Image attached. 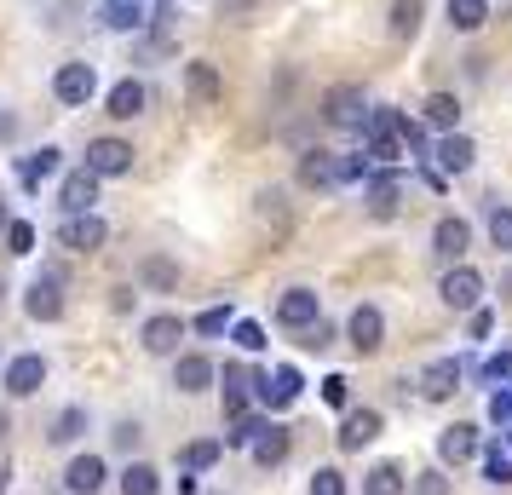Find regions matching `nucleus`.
<instances>
[{
  "instance_id": "f257e3e1",
  "label": "nucleus",
  "mask_w": 512,
  "mask_h": 495,
  "mask_svg": "<svg viewBox=\"0 0 512 495\" xmlns=\"http://www.w3.org/2000/svg\"><path fill=\"white\" fill-rule=\"evenodd\" d=\"M374 162L357 156H334V150H305L300 156V185L305 190H346V185H369Z\"/></svg>"
},
{
  "instance_id": "f03ea898",
  "label": "nucleus",
  "mask_w": 512,
  "mask_h": 495,
  "mask_svg": "<svg viewBox=\"0 0 512 495\" xmlns=\"http://www.w3.org/2000/svg\"><path fill=\"white\" fill-rule=\"evenodd\" d=\"M363 156H369L374 167H397L403 156H409V144H403V116L397 110H374L369 127H363Z\"/></svg>"
},
{
  "instance_id": "7ed1b4c3",
  "label": "nucleus",
  "mask_w": 512,
  "mask_h": 495,
  "mask_svg": "<svg viewBox=\"0 0 512 495\" xmlns=\"http://www.w3.org/2000/svg\"><path fill=\"white\" fill-rule=\"evenodd\" d=\"M369 116H374V104H369V93H363L357 81H334V87L323 93V121L328 127H340V133H363Z\"/></svg>"
},
{
  "instance_id": "20e7f679",
  "label": "nucleus",
  "mask_w": 512,
  "mask_h": 495,
  "mask_svg": "<svg viewBox=\"0 0 512 495\" xmlns=\"http://www.w3.org/2000/svg\"><path fill=\"white\" fill-rule=\"evenodd\" d=\"M438 300L449 311H466V317H472V311L484 306V271H478V265H449L443 283H438Z\"/></svg>"
},
{
  "instance_id": "39448f33",
  "label": "nucleus",
  "mask_w": 512,
  "mask_h": 495,
  "mask_svg": "<svg viewBox=\"0 0 512 495\" xmlns=\"http://www.w3.org/2000/svg\"><path fill=\"white\" fill-rule=\"evenodd\" d=\"M24 317L29 323H58V317H64V271H58V265H47V271L29 283Z\"/></svg>"
},
{
  "instance_id": "423d86ee",
  "label": "nucleus",
  "mask_w": 512,
  "mask_h": 495,
  "mask_svg": "<svg viewBox=\"0 0 512 495\" xmlns=\"http://www.w3.org/2000/svg\"><path fill=\"white\" fill-rule=\"evenodd\" d=\"M0 386H6V398H35V392L47 386V357H41V352L6 357V369H0Z\"/></svg>"
},
{
  "instance_id": "0eeeda50",
  "label": "nucleus",
  "mask_w": 512,
  "mask_h": 495,
  "mask_svg": "<svg viewBox=\"0 0 512 495\" xmlns=\"http://www.w3.org/2000/svg\"><path fill=\"white\" fill-rule=\"evenodd\" d=\"M110 242V225L98 219V213H64V225H58V248H70V254H98Z\"/></svg>"
},
{
  "instance_id": "6e6552de",
  "label": "nucleus",
  "mask_w": 512,
  "mask_h": 495,
  "mask_svg": "<svg viewBox=\"0 0 512 495\" xmlns=\"http://www.w3.org/2000/svg\"><path fill=\"white\" fill-rule=\"evenodd\" d=\"M52 93H58V104H70V110H87L98 93V70L93 64H58V75H52Z\"/></svg>"
},
{
  "instance_id": "1a4fd4ad",
  "label": "nucleus",
  "mask_w": 512,
  "mask_h": 495,
  "mask_svg": "<svg viewBox=\"0 0 512 495\" xmlns=\"http://www.w3.org/2000/svg\"><path fill=\"white\" fill-rule=\"evenodd\" d=\"M346 340H351V352L357 357H374L380 346H386V317H380V306H351V317H346Z\"/></svg>"
},
{
  "instance_id": "9d476101",
  "label": "nucleus",
  "mask_w": 512,
  "mask_h": 495,
  "mask_svg": "<svg viewBox=\"0 0 512 495\" xmlns=\"http://www.w3.org/2000/svg\"><path fill=\"white\" fill-rule=\"evenodd\" d=\"M277 323L294 329V334H305L311 323H323V294H317V288H288L277 300Z\"/></svg>"
},
{
  "instance_id": "9b49d317",
  "label": "nucleus",
  "mask_w": 512,
  "mask_h": 495,
  "mask_svg": "<svg viewBox=\"0 0 512 495\" xmlns=\"http://www.w3.org/2000/svg\"><path fill=\"white\" fill-rule=\"evenodd\" d=\"M466 248H472V225H466L461 213H443L438 225H432V254L449 265H466Z\"/></svg>"
},
{
  "instance_id": "f8f14e48",
  "label": "nucleus",
  "mask_w": 512,
  "mask_h": 495,
  "mask_svg": "<svg viewBox=\"0 0 512 495\" xmlns=\"http://www.w3.org/2000/svg\"><path fill=\"white\" fill-rule=\"evenodd\" d=\"M87 167H93L98 179H121V173H133V144L104 133V139L87 144Z\"/></svg>"
},
{
  "instance_id": "ddd939ff",
  "label": "nucleus",
  "mask_w": 512,
  "mask_h": 495,
  "mask_svg": "<svg viewBox=\"0 0 512 495\" xmlns=\"http://www.w3.org/2000/svg\"><path fill=\"white\" fill-rule=\"evenodd\" d=\"M185 317H173V311H162V317H150L139 329V340H144V352L150 357H179V340H185Z\"/></svg>"
},
{
  "instance_id": "4468645a",
  "label": "nucleus",
  "mask_w": 512,
  "mask_h": 495,
  "mask_svg": "<svg viewBox=\"0 0 512 495\" xmlns=\"http://www.w3.org/2000/svg\"><path fill=\"white\" fill-rule=\"evenodd\" d=\"M93 202H98V173L81 162L75 173H64V185H58V208L64 213H93Z\"/></svg>"
},
{
  "instance_id": "2eb2a0df",
  "label": "nucleus",
  "mask_w": 512,
  "mask_h": 495,
  "mask_svg": "<svg viewBox=\"0 0 512 495\" xmlns=\"http://www.w3.org/2000/svg\"><path fill=\"white\" fill-rule=\"evenodd\" d=\"M213 380H219V369H213V357H202V352H179V357H173V386H179L185 398H196V392H208Z\"/></svg>"
},
{
  "instance_id": "dca6fc26",
  "label": "nucleus",
  "mask_w": 512,
  "mask_h": 495,
  "mask_svg": "<svg viewBox=\"0 0 512 495\" xmlns=\"http://www.w3.org/2000/svg\"><path fill=\"white\" fill-rule=\"evenodd\" d=\"M300 369H294V363H277V369H271V375H259V403H265V409H288V403L300 398Z\"/></svg>"
},
{
  "instance_id": "f3484780",
  "label": "nucleus",
  "mask_w": 512,
  "mask_h": 495,
  "mask_svg": "<svg viewBox=\"0 0 512 495\" xmlns=\"http://www.w3.org/2000/svg\"><path fill=\"white\" fill-rule=\"evenodd\" d=\"M455 392H461V363H455V357H438V363H426V369H420V398L449 403Z\"/></svg>"
},
{
  "instance_id": "a211bd4d",
  "label": "nucleus",
  "mask_w": 512,
  "mask_h": 495,
  "mask_svg": "<svg viewBox=\"0 0 512 495\" xmlns=\"http://www.w3.org/2000/svg\"><path fill=\"white\" fill-rule=\"evenodd\" d=\"M363 196H369V208L380 213V219H392L397 202H403V173H397V167H374L369 185H363Z\"/></svg>"
},
{
  "instance_id": "6ab92c4d",
  "label": "nucleus",
  "mask_w": 512,
  "mask_h": 495,
  "mask_svg": "<svg viewBox=\"0 0 512 495\" xmlns=\"http://www.w3.org/2000/svg\"><path fill=\"white\" fill-rule=\"evenodd\" d=\"M288 449H294V438H288V426L282 421H265V432H259L254 444H248V455H254V467L259 472H271L288 461Z\"/></svg>"
},
{
  "instance_id": "aec40b11",
  "label": "nucleus",
  "mask_w": 512,
  "mask_h": 495,
  "mask_svg": "<svg viewBox=\"0 0 512 495\" xmlns=\"http://www.w3.org/2000/svg\"><path fill=\"white\" fill-rule=\"evenodd\" d=\"M472 455H478V426L455 421V426H443L438 432V461L443 467H466Z\"/></svg>"
},
{
  "instance_id": "412c9836",
  "label": "nucleus",
  "mask_w": 512,
  "mask_h": 495,
  "mask_svg": "<svg viewBox=\"0 0 512 495\" xmlns=\"http://www.w3.org/2000/svg\"><path fill=\"white\" fill-rule=\"evenodd\" d=\"M104 478H110V472H104V455H75L70 467H64V490L70 495H98Z\"/></svg>"
},
{
  "instance_id": "4be33fe9",
  "label": "nucleus",
  "mask_w": 512,
  "mask_h": 495,
  "mask_svg": "<svg viewBox=\"0 0 512 495\" xmlns=\"http://www.w3.org/2000/svg\"><path fill=\"white\" fill-rule=\"evenodd\" d=\"M432 156H438L443 173H472V162H478V144L466 139V133H443V139L432 144Z\"/></svg>"
},
{
  "instance_id": "5701e85b",
  "label": "nucleus",
  "mask_w": 512,
  "mask_h": 495,
  "mask_svg": "<svg viewBox=\"0 0 512 495\" xmlns=\"http://www.w3.org/2000/svg\"><path fill=\"white\" fill-rule=\"evenodd\" d=\"M380 438V409H351L346 421H340V449L346 455H357L363 444H374Z\"/></svg>"
},
{
  "instance_id": "b1692460",
  "label": "nucleus",
  "mask_w": 512,
  "mask_h": 495,
  "mask_svg": "<svg viewBox=\"0 0 512 495\" xmlns=\"http://www.w3.org/2000/svg\"><path fill=\"white\" fill-rule=\"evenodd\" d=\"M254 219H259V225H265L271 236H288V225H294V213H288V196H282L277 185L259 190V196H254Z\"/></svg>"
},
{
  "instance_id": "393cba45",
  "label": "nucleus",
  "mask_w": 512,
  "mask_h": 495,
  "mask_svg": "<svg viewBox=\"0 0 512 495\" xmlns=\"http://www.w3.org/2000/svg\"><path fill=\"white\" fill-rule=\"evenodd\" d=\"M144 81H133V75H127V81H116V87H110V98H104V116H116V121H133L144 110Z\"/></svg>"
},
{
  "instance_id": "a878e982",
  "label": "nucleus",
  "mask_w": 512,
  "mask_h": 495,
  "mask_svg": "<svg viewBox=\"0 0 512 495\" xmlns=\"http://www.w3.org/2000/svg\"><path fill=\"white\" fill-rule=\"evenodd\" d=\"M58 167H64V150H35V156H24V162H18V185L24 190H41L52 179V173H58Z\"/></svg>"
},
{
  "instance_id": "bb28decb",
  "label": "nucleus",
  "mask_w": 512,
  "mask_h": 495,
  "mask_svg": "<svg viewBox=\"0 0 512 495\" xmlns=\"http://www.w3.org/2000/svg\"><path fill=\"white\" fill-rule=\"evenodd\" d=\"M185 93L196 98V104H219V98H225V81H219V70H213V64H202V58H196V64H185Z\"/></svg>"
},
{
  "instance_id": "cd10ccee",
  "label": "nucleus",
  "mask_w": 512,
  "mask_h": 495,
  "mask_svg": "<svg viewBox=\"0 0 512 495\" xmlns=\"http://www.w3.org/2000/svg\"><path fill=\"white\" fill-rule=\"evenodd\" d=\"M139 283L150 288V294H179V260H167V254H150V260L139 265Z\"/></svg>"
},
{
  "instance_id": "c85d7f7f",
  "label": "nucleus",
  "mask_w": 512,
  "mask_h": 495,
  "mask_svg": "<svg viewBox=\"0 0 512 495\" xmlns=\"http://www.w3.org/2000/svg\"><path fill=\"white\" fill-rule=\"evenodd\" d=\"M150 18H156V12L139 6V0H104V24H110V29H133V35H139Z\"/></svg>"
},
{
  "instance_id": "c756f323",
  "label": "nucleus",
  "mask_w": 512,
  "mask_h": 495,
  "mask_svg": "<svg viewBox=\"0 0 512 495\" xmlns=\"http://www.w3.org/2000/svg\"><path fill=\"white\" fill-rule=\"evenodd\" d=\"M403 490H409V478H403L397 461H380V467L363 472V495H403Z\"/></svg>"
},
{
  "instance_id": "7c9ffc66",
  "label": "nucleus",
  "mask_w": 512,
  "mask_h": 495,
  "mask_svg": "<svg viewBox=\"0 0 512 495\" xmlns=\"http://www.w3.org/2000/svg\"><path fill=\"white\" fill-rule=\"evenodd\" d=\"M121 495H162V472L150 461H127L121 467Z\"/></svg>"
},
{
  "instance_id": "2f4dec72",
  "label": "nucleus",
  "mask_w": 512,
  "mask_h": 495,
  "mask_svg": "<svg viewBox=\"0 0 512 495\" xmlns=\"http://www.w3.org/2000/svg\"><path fill=\"white\" fill-rule=\"evenodd\" d=\"M484 24H489V0H449V29L478 35Z\"/></svg>"
},
{
  "instance_id": "473e14b6",
  "label": "nucleus",
  "mask_w": 512,
  "mask_h": 495,
  "mask_svg": "<svg viewBox=\"0 0 512 495\" xmlns=\"http://www.w3.org/2000/svg\"><path fill=\"white\" fill-rule=\"evenodd\" d=\"M484 478L489 484H512V432H501V438L484 449Z\"/></svg>"
},
{
  "instance_id": "72a5a7b5",
  "label": "nucleus",
  "mask_w": 512,
  "mask_h": 495,
  "mask_svg": "<svg viewBox=\"0 0 512 495\" xmlns=\"http://www.w3.org/2000/svg\"><path fill=\"white\" fill-rule=\"evenodd\" d=\"M420 12H426L420 0H392V12H386V29H392L397 41H415V35H420Z\"/></svg>"
},
{
  "instance_id": "f704fd0d",
  "label": "nucleus",
  "mask_w": 512,
  "mask_h": 495,
  "mask_svg": "<svg viewBox=\"0 0 512 495\" xmlns=\"http://www.w3.org/2000/svg\"><path fill=\"white\" fill-rule=\"evenodd\" d=\"M484 225H489V242H495L501 254H512V208L501 202V196L484 208Z\"/></svg>"
},
{
  "instance_id": "c9c22d12",
  "label": "nucleus",
  "mask_w": 512,
  "mask_h": 495,
  "mask_svg": "<svg viewBox=\"0 0 512 495\" xmlns=\"http://www.w3.org/2000/svg\"><path fill=\"white\" fill-rule=\"evenodd\" d=\"M426 121L443 127V133H455V127H461V98L455 93H432L426 98Z\"/></svg>"
},
{
  "instance_id": "e433bc0d",
  "label": "nucleus",
  "mask_w": 512,
  "mask_h": 495,
  "mask_svg": "<svg viewBox=\"0 0 512 495\" xmlns=\"http://www.w3.org/2000/svg\"><path fill=\"white\" fill-rule=\"evenodd\" d=\"M81 432H87V409H81V403H70V409H64V415H58V421H52V444H75V438H81Z\"/></svg>"
},
{
  "instance_id": "4c0bfd02",
  "label": "nucleus",
  "mask_w": 512,
  "mask_h": 495,
  "mask_svg": "<svg viewBox=\"0 0 512 495\" xmlns=\"http://www.w3.org/2000/svg\"><path fill=\"white\" fill-rule=\"evenodd\" d=\"M231 340L242 346V352L254 357V352H265L271 340H265V323H254V317H236V329H231Z\"/></svg>"
},
{
  "instance_id": "58836bf2",
  "label": "nucleus",
  "mask_w": 512,
  "mask_h": 495,
  "mask_svg": "<svg viewBox=\"0 0 512 495\" xmlns=\"http://www.w3.org/2000/svg\"><path fill=\"white\" fill-rule=\"evenodd\" d=\"M219 455H225V444H219V438H196V444L185 449V467H190V472H208Z\"/></svg>"
},
{
  "instance_id": "ea45409f",
  "label": "nucleus",
  "mask_w": 512,
  "mask_h": 495,
  "mask_svg": "<svg viewBox=\"0 0 512 495\" xmlns=\"http://www.w3.org/2000/svg\"><path fill=\"white\" fill-rule=\"evenodd\" d=\"M265 432V415H242V421H231V432H225V449H248Z\"/></svg>"
},
{
  "instance_id": "a19ab883",
  "label": "nucleus",
  "mask_w": 512,
  "mask_h": 495,
  "mask_svg": "<svg viewBox=\"0 0 512 495\" xmlns=\"http://www.w3.org/2000/svg\"><path fill=\"white\" fill-rule=\"evenodd\" d=\"M489 421L501 426V432H512V380H501V386L489 392Z\"/></svg>"
},
{
  "instance_id": "79ce46f5",
  "label": "nucleus",
  "mask_w": 512,
  "mask_h": 495,
  "mask_svg": "<svg viewBox=\"0 0 512 495\" xmlns=\"http://www.w3.org/2000/svg\"><path fill=\"white\" fill-rule=\"evenodd\" d=\"M190 329H196V334H225V329H236V311L231 306H208Z\"/></svg>"
},
{
  "instance_id": "37998d69",
  "label": "nucleus",
  "mask_w": 512,
  "mask_h": 495,
  "mask_svg": "<svg viewBox=\"0 0 512 495\" xmlns=\"http://www.w3.org/2000/svg\"><path fill=\"white\" fill-rule=\"evenodd\" d=\"M311 495H346V472L340 467H317L311 472Z\"/></svg>"
},
{
  "instance_id": "c03bdc74",
  "label": "nucleus",
  "mask_w": 512,
  "mask_h": 495,
  "mask_svg": "<svg viewBox=\"0 0 512 495\" xmlns=\"http://www.w3.org/2000/svg\"><path fill=\"white\" fill-rule=\"evenodd\" d=\"M6 248L24 260V254H35V225L29 219H12V231H6Z\"/></svg>"
},
{
  "instance_id": "a18cd8bd",
  "label": "nucleus",
  "mask_w": 512,
  "mask_h": 495,
  "mask_svg": "<svg viewBox=\"0 0 512 495\" xmlns=\"http://www.w3.org/2000/svg\"><path fill=\"white\" fill-rule=\"evenodd\" d=\"M300 346L305 352H328V346H334V329H328V323H311V329L300 334Z\"/></svg>"
},
{
  "instance_id": "49530a36",
  "label": "nucleus",
  "mask_w": 512,
  "mask_h": 495,
  "mask_svg": "<svg viewBox=\"0 0 512 495\" xmlns=\"http://www.w3.org/2000/svg\"><path fill=\"white\" fill-rule=\"evenodd\" d=\"M415 495H449V472H438V467L420 472V478H415Z\"/></svg>"
},
{
  "instance_id": "de8ad7c7",
  "label": "nucleus",
  "mask_w": 512,
  "mask_h": 495,
  "mask_svg": "<svg viewBox=\"0 0 512 495\" xmlns=\"http://www.w3.org/2000/svg\"><path fill=\"white\" fill-rule=\"evenodd\" d=\"M489 329H495V311L489 306H478L472 317H466V334H472V340H489Z\"/></svg>"
},
{
  "instance_id": "09e8293b",
  "label": "nucleus",
  "mask_w": 512,
  "mask_h": 495,
  "mask_svg": "<svg viewBox=\"0 0 512 495\" xmlns=\"http://www.w3.org/2000/svg\"><path fill=\"white\" fill-rule=\"evenodd\" d=\"M484 380H489V386H501V380H512V352L489 357V363H484Z\"/></svg>"
},
{
  "instance_id": "8fccbe9b",
  "label": "nucleus",
  "mask_w": 512,
  "mask_h": 495,
  "mask_svg": "<svg viewBox=\"0 0 512 495\" xmlns=\"http://www.w3.org/2000/svg\"><path fill=\"white\" fill-rule=\"evenodd\" d=\"M403 144H409V156H426V127L409 116H403Z\"/></svg>"
},
{
  "instance_id": "3c124183",
  "label": "nucleus",
  "mask_w": 512,
  "mask_h": 495,
  "mask_svg": "<svg viewBox=\"0 0 512 495\" xmlns=\"http://www.w3.org/2000/svg\"><path fill=\"white\" fill-rule=\"evenodd\" d=\"M346 398H351V392H346V375H328V380H323V403L346 409Z\"/></svg>"
},
{
  "instance_id": "603ef678",
  "label": "nucleus",
  "mask_w": 512,
  "mask_h": 495,
  "mask_svg": "<svg viewBox=\"0 0 512 495\" xmlns=\"http://www.w3.org/2000/svg\"><path fill=\"white\" fill-rule=\"evenodd\" d=\"M110 438H116V449H133V444H139V421H121Z\"/></svg>"
},
{
  "instance_id": "864d4df0",
  "label": "nucleus",
  "mask_w": 512,
  "mask_h": 495,
  "mask_svg": "<svg viewBox=\"0 0 512 495\" xmlns=\"http://www.w3.org/2000/svg\"><path fill=\"white\" fill-rule=\"evenodd\" d=\"M6 432H12V415H6V409H0V438H6Z\"/></svg>"
},
{
  "instance_id": "5fc2aeb1",
  "label": "nucleus",
  "mask_w": 512,
  "mask_h": 495,
  "mask_svg": "<svg viewBox=\"0 0 512 495\" xmlns=\"http://www.w3.org/2000/svg\"><path fill=\"white\" fill-rule=\"evenodd\" d=\"M0 231H12V219H6V202H0Z\"/></svg>"
},
{
  "instance_id": "6e6d98bb",
  "label": "nucleus",
  "mask_w": 512,
  "mask_h": 495,
  "mask_svg": "<svg viewBox=\"0 0 512 495\" xmlns=\"http://www.w3.org/2000/svg\"><path fill=\"white\" fill-rule=\"evenodd\" d=\"M0 495H6V467H0Z\"/></svg>"
},
{
  "instance_id": "4d7b16f0",
  "label": "nucleus",
  "mask_w": 512,
  "mask_h": 495,
  "mask_svg": "<svg viewBox=\"0 0 512 495\" xmlns=\"http://www.w3.org/2000/svg\"><path fill=\"white\" fill-rule=\"evenodd\" d=\"M0 300H6V283H0Z\"/></svg>"
},
{
  "instance_id": "13d9d810",
  "label": "nucleus",
  "mask_w": 512,
  "mask_h": 495,
  "mask_svg": "<svg viewBox=\"0 0 512 495\" xmlns=\"http://www.w3.org/2000/svg\"><path fill=\"white\" fill-rule=\"evenodd\" d=\"M0 369H6V352H0Z\"/></svg>"
}]
</instances>
